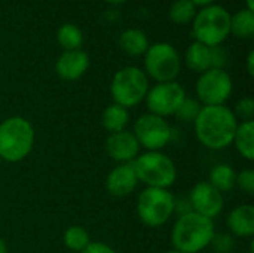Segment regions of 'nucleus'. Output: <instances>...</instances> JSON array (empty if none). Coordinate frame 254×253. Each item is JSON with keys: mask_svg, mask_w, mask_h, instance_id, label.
Masks as SVG:
<instances>
[{"mask_svg": "<svg viewBox=\"0 0 254 253\" xmlns=\"http://www.w3.org/2000/svg\"><path fill=\"white\" fill-rule=\"evenodd\" d=\"M238 119L232 109L223 106H202L196 121L193 122L198 142L211 151H223L232 145Z\"/></svg>", "mask_w": 254, "mask_h": 253, "instance_id": "nucleus-1", "label": "nucleus"}, {"mask_svg": "<svg viewBox=\"0 0 254 253\" xmlns=\"http://www.w3.org/2000/svg\"><path fill=\"white\" fill-rule=\"evenodd\" d=\"M237 171L229 164H217L211 169L208 174V183L213 185L219 192H231L235 188Z\"/></svg>", "mask_w": 254, "mask_h": 253, "instance_id": "nucleus-21", "label": "nucleus"}, {"mask_svg": "<svg viewBox=\"0 0 254 253\" xmlns=\"http://www.w3.org/2000/svg\"><path fill=\"white\" fill-rule=\"evenodd\" d=\"M106 1H109V3H115V4H118V3H124V1H127V0H106Z\"/></svg>", "mask_w": 254, "mask_h": 253, "instance_id": "nucleus-36", "label": "nucleus"}, {"mask_svg": "<svg viewBox=\"0 0 254 253\" xmlns=\"http://www.w3.org/2000/svg\"><path fill=\"white\" fill-rule=\"evenodd\" d=\"M149 88V78L144 70L135 66H128L115 73L110 84V94L113 103L129 109L144 101Z\"/></svg>", "mask_w": 254, "mask_h": 253, "instance_id": "nucleus-7", "label": "nucleus"}, {"mask_svg": "<svg viewBox=\"0 0 254 253\" xmlns=\"http://www.w3.org/2000/svg\"><path fill=\"white\" fill-rule=\"evenodd\" d=\"M106 154L118 164H131L140 155V145L132 131L124 130L107 136L104 143Z\"/></svg>", "mask_w": 254, "mask_h": 253, "instance_id": "nucleus-13", "label": "nucleus"}, {"mask_svg": "<svg viewBox=\"0 0 254 253\" xmlns=\"http://www.w3.org/2000/svg\"><path fill=\"white\" fill-rule=\"evenodd\" d=\"M0 253H7V246L4 243V240L0 237Z\"/></svg>", "mask_w": 254, "mask_h": 253, "instance_id": "nucleus-34", "label": "nucleus"}, {"mask_svg": "<svg viewBox=\"0 0 254 253\" xmlns=\"http://www.w3.org/2000/svg\"><path fill=\"white\" fill-rule=\"evenodd\" d=\"M231 34V13L220 4H208L196 12L192 25L195 42L219 46Z\"/></svg>", "mask_w": 254, "mask_h": 253, "instance_id": "nucleus-6", "label": "nucleus"}, {"mask_svg": "<svg viewBox=\"0 0 254 253\" xmlns=\"http://www.w3.org/2000/svg\"><path fill=\"white\" fill-rule=\"evenodd\" d=\"M226 225L232 237L252 239L254 236V206L240 204L234 207L226 218Z\"/></svg>", "mask_w": 254, "mask_h": 253, "instance_id": "nucleus-16", "label": "nucleus"}, {"mask_svg": "<svg viewBox=\"0 0 254 253\" xmlns=\"http://www.w3.org/2000/svg\"><path fill=\"white\" fill-rule=\"evenodd\" d=\"M57 40L64 51H76L83 43V34L77 25L64 24L57 31Z\"/></svg>", "mask_w": 254, "mask_h": 253, "instance_id": "nucleus-24", "label": "nucleus"}, {"mask_svg": "<svg viewBox=\"0 0 254 253\" xmlns=\"http://www.w3.org/2000/svg\"><path fill=\"white\" fill-rule=\"evenodd\" d=\"M182 69V58L174 46L167 42H159L152 46L144 54V73L147 78L161 82L176 81Z\"/></svg>", "mask_w": 254, "mask_h": 253, "instance_id": "nucleus-8", "label": "nucleus"}, {"mask_svg": "<svg viewBox=\"0 0 254 253\" xmlns=\"http://www.w3.org/2000/svg\"><path fill=\"white\" fill-rule=\"evenodd\" d=\"M247 72L250 76H254V52L250 51L247 55Z\"/></svg>", "mask_w": 254, "mask_h": 253, "instance_id": "nucleus-32", "label": "nucleus"}, {"mask_svg": "<svg viewBox=\"0 0 254 253\" xmlns=\"http://www.w3.org/2000/svg\"><path fill=\"white\" fill-rule=\"evenodd\" d=\"M1 163H3V161H1V158H0V166H1Z\"/></svg>", "mask_w": 254, "mask_h": 253, "instance_id": "nucleus-38", "label": "nucleus"}, {"mask_svg": "<svg viewBox=\"0 0 254 253\" xmlns=\"http://www.w3.org/2000/svg\"><path fill=\"white\" fill-rule=\"evenodd\" d=\"M168 15L176 24H189L196 15V6L190 0H176L170 7Z\"/></svg>", "mask_w": 254, "mask_h": 253, "instance_id": "nucleus-25", "label": "nucleus"}, {"mask_svg": "<svg viewBox=\"0 0 254 253\" xmlns=\"http://www.w3.org/2000/svg\"><path fill=\"white\" fill-rule=\"evenodd\" d=\"M63 243L64 246L71 251V252H82L89 243H91V236L89 233L80 227V225H71L64 231L63 236Z\"/></svg>", "mask_w": 254, "mask_h": 253, "instance_id": "nucleus-23", "label": "nucleus"}, {"mask_svg": "<svg viewBox=\"0 0 254 253\" xmlns=\"http://www.w3.org/2000/svg\"><path fill=\"white\" fill-rule=\"evenodd\" d=\"M165 253H180V252H177V251H174V249H173V251H168V252H165Z\"/></svg>", "mask_w": 254, "mask_h": 253, "instance_id": "nucleus-37", "label": "nucleus"}, {"mask_svg": "<svg viewBox=\"0 0 254 253\" xmlns=\"http://www.w3.org/2000/svg\"><path fill=\"white\" fill-rule=\"evenodd\" d=\"M186 97L188 95L183 85H180L176 81H171V82H161L149 88L144 103L149 113L158 115L161 118H167V116H174L179 106Z\"/></svg>", "mask_w": 254, "mask_h": 253, "instance_id": "nucleus-11", "label": "nucleus"}, {"mask_svg": "<svg viewBox=\"0 0 254 253\" xmlns=\"http://www.w3.org/2000/svg\"><path fill=\"white\" fill-rule=\"evenodd\" d=\"M195 91L202 106H223L232 95L234 82L225 69H210L199 75Z\"/></svg>", "mask_w": 254, "mask_h": 253, "instance_id": "nucleus-9", "label": "nucleus"}, {"mask_svg": "<svg viewBox=\"0 0 254 253\" xmlns=\"http://www.w3.org/2000/svg\"><path fill=\"white\" fill-rule=\"evenodd\" d=\"M138 185L132 164H118L106 177V189L112 197L124 198L131 195Z\"/></svg>", "mask_w": 254, "mask_h": 253, "instance_id": "nucleus-14", "label": "nucleus"}, {"mask_svg": "<svg viewBox=\"0 0 254 253\" xmlns=\"http://www.w3.org/2000/svg\"><path fill=\"white\" fill-rule=\"evenodd\" d=\"M101 124H103L104 130L109 131L110 134L124 131V130H127V125L129 124V112L127 107L112 103L103 110Z\"/></svg>", "mask_w": 254, "mask_h": 253, "instance_id": "nucleus-19", "label": "nucleus"}, {"mask_svg": "<svg viewBox=\"0 0 254 253\" xmlns=\"http://www.w3.org/2000/svg\"><path fill=\"white\" fill-rule=\"evenodd\" d=\"M210 246L214 249L216 253H229L235 248V237H232L231 234H225V233H220V234L216 233Z\"/></svg>", "mask_w": 254, "mask_h": 253, "instance_id": "nucleus-28", "label": "nucleus"}, {"mask_svg": "<svg viewBox=\"0 0 254 253\" xmlns=\"http://www.w3.org/2000/svg\"><path fill=\"white\" fill-rule=\"evenodd\" d=\"M79 253H116V251L103 242H91L82 252Z\"/></svg>", "mask_w": 254, "mask_h": 253, "instance_id": "nucleus-31", "label": "nucleus"}, {"mask_svg": "<svg viewBox=\"0 0 254 253\" xmlns=\"http://www.w3.org/2000/svg\"><path fill=\"white\" fill-rule=\"evenodd\" d=\"M246 3H247L249 10H254V0H246Z\"/></svg>", "mask_w": 254, "mask_h": 253, "instance_id": "nucleus-35", "label": "nucleus"}, {"mask_svg": "<svg viewBox=\"0 0 254 253\" xmlns=\"http://www.w3.org/2000/svg\"><path fill=\"white\" fill-rule=\"evenodd\" d=\"M237 152L247 161L254 160V121L240 122L232 140Z\"/></svg>", "mask_w": 254, "mask_h": 253, "instance_id": "nucleus-18", "label": "nucleus"}, {"mask_svg": "<svg viewBox=\"0 0 254 253\" xmlns=\"http://www.w3.org/2000/svg\"><path fill=\"white\" fill-rule=\"evenodd\" d=\"M177 200L170 189L144 188L137 198V215L149 228L164 227L176 213Z\"/></svg>", "mask_w": 254, "mask_h": 253, "instance_id": "nucleus-5", "label": "nucleus"}, {"mask_svg": "<svg viewBox=\"0 0 254 253\" xmlns=\"http://www.w3.org/2000/svg\"><path fill=\"white\" fill-rule=\"evenodd\" d=\"M235 186L240 188L247 195H254V171L252 169H246L240 173H237V180Z\"/></svg>", "mask_w": 254, "mask_h": 253, "instance_id": "nucleus-29", "label": "nucleus"}, {"mask_svg": "<svg viewBox=\"0 0 254 253\" xmlns=\"http://www.w3.org/2000/svg\"><path fill=\"white\" fill-rule=\"evenodd\" d=\"M192 212L214 221L225 209V197L207 180L198 182L189 192L188 198Z\"/></svg>", "mask_w": 254, "mask_h": 253, "instance_id": "nucleus-12", "label": "nucleus"}, {"mask_svg": "<svg viewBox=\"0 0 254 253\" xmlns=\"http://www.w3.org/2000/svg\"><path fill=\"white\" fill-rule=\"evenodd\" d=\"M228 63V54L222 45L211 46V69H225Z\"/></svg>", "mask_w": 254, "mask_h": 253, "instance_id": "nucleus-30", "label": "nucleus"}, {"mask_svg": "<svg viewBox=\"0 0 254 253\" xmlns=\"http://www.w3.org/2000/svg\"><path fill=\"white\" fill-rule=\"evenodd\" d=\"M186 66L195 73H204L211 69V46L193 42L185 54Z\"/></svg>", "mask_w": 254, "mask_h": 253, "instance_id": "nucleus-17", "label": "nucleus"}, {"mask_svg": "<svg viewBox=\"0 0 254 253\" xmlns=\"http://www.w3.org/2000/svg\"><path fill=\"white\" fill-rule=\"evenodd\" d=\"M132 134L140 148L146 151H162L173 139V128L165 118L147 112L137 118Z\"/></svg>", "mask_w": 254, "mask_h": 253, "instance_id": "nucleus-10", "label": "nucleus"}, {"mask_svg": "<svg viewBox=\"0 0 254 253\" xmlns=\"http://www.w3.org/2000/svg\"><path fill=\"white\" fill-rule=\"evenodd\" d=\"M119 45L124 52H127L131 57L144 55L149 49V39L147 36L138 30V28H128L125 30L119 37Z\"/></svg>", "mask_w": 254, "mask_h": 253, "instance_id": "nucleus-20", "label": "nucleus"}, {"mask_svg": "<svg viewBox=\"0 0 254 253\" xmlns=\"http://www.w3.org/2000/svg\"><path fill=\"white\" fill-rule=\"evenodd\" d=\"M231 33L237 37L249 39L254 36V12L249 9L238 10L231 16Z\"/></svg>", "mask_w": 254, "mask_h": 253, "instance_id": "nucleus-22", "label": "nucleus"}, {"mask_svg": "<svg viewBox=\"0 0 254 253\" xmlns=\"http://www.w3.org/2000/svg\"><path fill=\"white\" fill-rule=\"evenodd\" d=\"M131 164L138 183H143L146 188L170 189L177 180V167L162 151H146Z\"/></svg>", "mask_w": 254, "mask_h": 253, "instance_id": "nucleus-4", "label": "nucleus"}, {"mask_svg": "<svg viewBox=\"0 0 254 253\" xmlns=\"http://www.w3.org/2000/svg\"><path fill=\"white\" fill-rule=\"evenodd\" d=\"M216 234L214 221L195 212L180 213L171 230V243L180 253H199L211 245Z\"/></svg>", "mask_w": 254, "mask_h": 253, "instance_id": "nucleus-2", "label": "nucleus"}, {"mask_svg": "<svg viewBox=\"0 0 254 253\" xmlns=\"http://www.w3.org/2000/svg\"><path fill=\"white\" fill-rule=\"evenodd\" d=\"M36 133L24 116H9L0 122V158L4 163L25 160L34 148Z\"/></svg>", "mask_w": 254, "mask_h": 253, "instance_id": "nucleus-3", "label": "nucleus"}, {"mask_svg": "<svg viewBox=\"0 0 254 253\" xmlns=\"http://www.w3.org/2000/svg\"><path fill=\"white\" fill-rule=\"evenodd\" d=\"M202 109V104L196 100V98H192V97H186L182 104L179 106L177 112L174 113V116L177 118L179 122H183V124H193L199 115Z\"/></svg>", "mask_w": 254, "mask_h": 253, "instance_id": "nucleus-26", "label": "nucleus"}, {"mask_svg": "<svg viewBox=\"0 0 254 253\" xmlns=\"http://www.w3.org/2000/svg\"><path fill=\"white\" fill-rule=\"evenodd\" d=\"M190 1H192L195 6H204V7H205V6L211 4L214 0H190Z\"/></svg>", "mask_w": 254, "mask_h": 253, "instance_id": "nucleus-33", "label": "nucleus"}, {"mask_svg": "<svg viewBox=\"0 0 254 253\" xmlns=\"http://www.w3.org/2000/svg\"><path fill=\"white\" fill-rule=\"evenodd\" d=\"M89 67V57L85 51L76 49V51H64L55 64L57 75L63 81H77L80 79Z\"/></svg>", "mask_w": 254, "mask_h": 253, "instance_id": "nucleus-15", "label": "nucleus"}, {"mask_svg": "<svg viewBox=\"0 0 254 253\" xmlns=\"http://www.w3.org/2000/svg\"><path fill=\"white\" fill-rule=\"evenodd\" d=\"M238 122H249L254 119V100L252 97H244L237 101L235 107L232 109Z\"/></svg>", "mask_w": 254, "mask_h": 253, "instance_id": "nucleus-27", "label": "nucleus"}]
</instances>
